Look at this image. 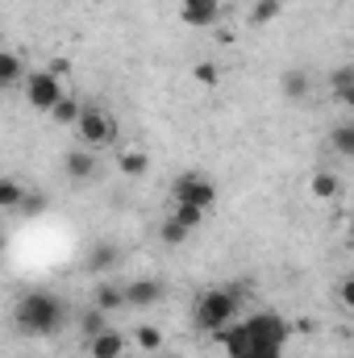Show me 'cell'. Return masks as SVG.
<instances>
[{"label":"cell","mask_w":354,"mask_h":358,"mask_svg":"<svg viewBox=\"0 0 354 358\" xmlns=\"http://www.w3.org/2000/svg\"><path fill=\"white\" fill-rule=\"evenodd\" d=\"M229 358H283V346L292 338V325L279 313H250L246 321H229L225 329L213 334Z\"/></svg>","instance_id":"1"},{"label":"cell","mask_w":354,"mask_h":358,"mask_svg":"<svg viewBox=\"0 0 354 358\" xmlns=\"http://www.w3.org/2000/svg\"><path fill=\"white\" fill-rule=\"evenodd\" d=\"M13 321L21 334L29 338H50L67 325V304L55 296V292H25L13 308Z\"/></svg>","instance_id":"2"},{"label":"cell","mask_w":354,"mask_h":358,"mask_svg":"<svg viewBox=\"0 0 354 358\" xmlns=\"http://www.w3.org/2000/svg\"><path fill=\"white\" fill-rule=\"evenodd\" d=\"M238 313H242V300H238L234 287H208V292L196 300L192 321H196V329L217 334V329H225L229 321H238Z\"/></svg>","instance_id":"3"},{"label":"cell","mask_w":354,"mask_h":358,"mask_svg":"<svg viewBox=\"0 0 354 358\" xmlns=\"http://www.w3.org/2000/svg\"><path fill=\"white\" fill-rule=\"evenodd\" d=\"M71 129L80 134V146H84V150H100V146L113 142V121H108V113L96 108V104H84V108H80V117H76Z\"/></svg>","instance_id":"4"},{"label":"cell","mask_w":354,"mask_h":358,"mask_svg":"<svg viewBox=\"0 0 354 358\" xmlns=\"http://www.w3.org/2000/svg\"><path fill=\"white\" fill-rule=\"evenodd\" d=\"M171 196H176V204H192V208H213L217 204V187H213V179L200 176V171H183L176 179V187H171Z\"/></svg>","instance_id":"5"},{"label":"cell","mask_w":354,"mask_h":358,"mask_svg":"<svg viewBox=\"0 0 354 358\" xmlns=\"http://www.w3.org/2000/svg\"><path fill=\"white\" fill-rule=\"evenodd\" d=\"M25 104L29 108H38V113H50L55 108V100L63 96V80L59 76H50V71H25Z\"/></svg>","instance_id":"6"},{"label":"cell","mask_w":354,"mask_h":358,"mask_svg":"<svg viewBox=\"0 0 354 358\" xmlns=\"http://www.w3.org/2000/svg\"><path fill=\"white\" fill-rule=\"evenodd\" d=\"M121 287H125V308H150V304H159V300L167 296V287H163L159 279H150V275L129 279V283H121Z\"/></svg>","instance_id":"7"},{"label":"cell","mask_w":354,"mask_h":358,"mask_svg":"<svg viewBox=\"0 0 354 358\" xmlns=\"http://www.w3.org/2000/svg\"><path fill=\"white\" fill-rule=\"evenodd\" d=\"M125 350H129V338L121 334V329H100L96 338H88V355L92 358H125Z\"/></svg>","instance_id":"8"},{"label":"cell","mask_w":354,"mask_h":358,"mask_svg":"<svg viewBox=\"0 0 354 358\" xmlns=\"http://www.w3.org/2000/svg\"><path fill=\"white\" fill-rule=\"evenodd\" d=\"M179 17L196 29H208L221 17V0H179Z\"/></svg>","instance_id":"9"},{"label":"cell","mask_w":354,"mask_h":358,"mask_svg":"<svg viewBox=\"0 0 354 358\" xmlns=\"http://www.w3.org/2000/svg\"><path fill=\"white\" fill-rule=\"evenodd\" d=\"M63 171H67V179H71V183H92L100 167H96V155H92V150L76 146V150H67V159H63Z\"/></svg>","instance_id":"10"},{"label":"cell","mask_w":354,"mask_h":358,"mask_svg":"<svg viewBox=\"0 0 354 358\" xmlns=\"http://www.w3.org/2000/svg\"><path fill=\"white\" fill-rule=\"evenodd\" d=\"M92 308H100V313H121V308H125V287L113 283V279H100V283H96V304H92Z\"/></svg>","instance_id":"11"},{"label":"cell","mask_w":354,"mask_h":358,"mask_svg":"<svg viewBox=\"0 0 354 358\" xmlns=\"http://www.w3.org/2000/svg\"><path fill=\"white\" fill-rule=\"evenodd\" d=\"M121 263V250L113 246V242H96L88 250V271L92 275H108V271Z\"/></svg>","instance_id":"12"},{"label":"cell","mask_w":354,"mask_h":358,"mask_svg":"<svg viewBox=\"0 0 354 358\" xmlns=\"http://www.w3.org/2000/svg\"><path fill=\"white\" fill-rule=\"evenodd\" d=\"M117 167H121V176H125V179H142L146 171H150V159H146V150L125 146V150L117 155Z\"/></svg>","instance_id":"13"},{"label":"cell","mask_w":354,"mask_h":358,"mask_svg":"<svg viewBox=\"0 0 354 358\" xmlns=\"http://www.w3.org/2000/svg\"><path fill=\"white\" fill-rule=\"evenodd\" d=\"M309 192H313L317 200H338V196H342V179L334 176V171H317V176L309 179Z\"/></svg>","instance_id":"14"},{"label":"cell","mask_w":354,"mask_h":358,"mask_svg":"<svg viewBox=\"0 0 354 358\" xmlns=\"http://www.w3.org/2000/svg\"><path fill=\"white\" fill-rule=\"evenodd\" d=\"M279 92H283L288 100H304V96H309V71H300V67L283 71V76H279Z\"/></svg>","instance_id":"15"},{"label":"cell","mask_w":354,"mask_h":358,"mask_svg":"<svg viewBox=\"0 0 354 358\" xmlns=\"http://www.w3.org/2000/svg\"><path fill=\"white\" fill-rule=\"evenodd\" d=\"M21 80H25V63L13 50H0V88H13Z\"/></svg>","instance_id":"16"},{"label":"cell","mask_w":354,"mask_h":358,"mask_svg":"<svg viewBox=\"0 0 354 358\" xmlns=\"http://www.w3.org/2000/svg\"><path fill=\"white\" fill-rule=\"evenodd\" d=\"M21 200H25V183L13 176L0 179V213H13V208H21Z\"/></svg>","instance_id":"17"},{"label":"cell","mask_w":354,"mask_h":358,"mask_svg":"<svg viewBox=\"0 0 354 358\" xmlns=\"http://www.w3.org/2000/svg\"><path fill=\"white\" fill-rule=\"evenodd\" d=\"M129 342H134L142 355H159V346H163V329H155V325H138V329L129 334Z\"/></svg>","instance_id":"18"},{"label":"cell","mask_w":354,"mask_h":358,"mask_svg":"<svg viewBox=\"0 0 354 358\" xmlns=\"http://www.w3.org/2000/svg\"><path fill=\"white\" fill-rule=\"evenodd\" d=\"M330 88L338 92V100H342V104H354V67H351V63H342V67L330 76Z\"/></svg>","instance_id":"19"},{"label":"cell","mask_w":354,"mask_h":358,"mask_svg":"<svg viewBox=\"0 0 354 358\" xmlns=\"http://www.w3.org/2000/svg\"><path fill=\"white\" fill-rule=\"evenodd\" d=\"M80 108H84V104H80L76 96H67V92H63V96L55 100V108H50V117H55V125H76V117H80Z\"/></svg>","instance_id":"20"},{"label":"cell","mask_w":354,"mask_h":358,"mask_svg":"<svg viewBox=\"0 0 354 358\" xmlns=\"http://www.w3.org/2000/svg\"><path fill=\"white\" fill-rule=\"evenodd\" d=\"M330 146H334L342 159H354V125H351V121H342V125L330 134Z\"/></svg>","instance_id":"21"},{"label":"cell","mask_w":354,"mask_h":358,"mask_svg":"<svg viewBox=\"0 0 354 358\" xmlns=\"http://www.w3.org/2000/svg\"><path fill=\"white\" fill-rule=\"evenodd\" d=\"M279 13H283V4H279V0H255V8H250V21H255V25H271Z\"/></svg>","instance_id":"22"},{"label":"cell","mask_w":354,"mask_h":358,"mask_svg":"<svg viewBox=\"0 0 354 358\" xmlns=\"http://www.w3.org/2000/svg\"><path fill=\"white\" fill-rule=\"evenodd\" d=\"M171 221H179V225H183V229L192 234V229H196V225L204 221V208H192V204H176V208H171Z\"/></svg>","instance_id":"23"},{"label":"cell","mask_w":354,"mask_h":358,"mask_svg":"<svg viewBox=\"0 0 354 358\" xmlns=\"http://www.w3.org/2000/svg\"><path fill=\"white\" fill-rule=\"evenodd\" d=\"M80 329H84V338H96L100 329H108V313H100V308H88V313L80 317Z\"/></svg>","instance_id":"24"},{"label":"cell","mask_w":354,"mask_h":358,"mask_svg":"<svg viewBox=\"0 0 354 358\" xmlns=\"http://www.w3.org/2000/svg\"><path fill=\"white\" fill-rule=\"evenodd\" d=\"M192 80L204 84V88H213V84L221 80V67H217V63H196V67H192Z\"/></svg>","instance_id":"25"},{"label":"cell","mask_w":354,"mask_h":358,"mask_svg":"<svg viewBox=\"0 0 354 358\" xmlns=\"http://www.w3.org/2000/svg\"><path fill=\"white\" fill-rule=\"evenodd\" d=\"M163 242H167V246H183V242H187V229L167 217V221H163Z\"/></svg>","instance_id":"26"},{"label":"cell","mask_w":354,"mask_h":358,"mask_svg":"<svg viewBox=\"0 0 354 358\" xmlns=\"http://www.w3.org/2000/svg\"><path fill=\"white\" fill-rule=\"evenodd\" d=\"M42 208H46V196H29V192H25V200H21V213H29V217H34V213H42Z\"/></svg>","instance_id":"27"},{"label":"cell","mask_w":354,"mask_h":358,"mask_svg":"<svg viewBox=\"0 0 354 358\" xmlns=\"http://www.w3.org/2000/svg\"><path fill=\"white\" fill-rule=\"evenodd\" d=\"M351 304H354V279L346 275L342 279V308H351Z\"/></svg>","instance_id":"28"},{"label":"cell","mask_w":354,"mask_h":358,"mask_svg":"<svg viewBox=\"0 0 354 358\" xmlns=\"http://www.w3.org/2000/svg\"><path fill=\"white\" fill-rule=\"evenodd\" d=\"M4 246H8V238H4V234H0V255H4Z\"/></svg>","instance_id":"29"},{"label":"cell","mask_w":354,"mask_h":358,"mask_svg":"<svg viewBox=\"0 0 354 358\" xmlns=\"http://www.w3.org/2000/svg\"><path fill=\"white\" fill-rule=\"evenodd\" d=\"M138 358H159V355H138Z\"/></svg>","instance_id":"30"}]
</instances>
